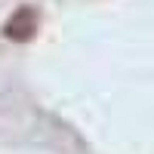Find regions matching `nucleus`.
Returning a JSON list of instances; mask_svg holds the SVG:
<instances>
[{
	"label": "nucleus",
	"mask_w": 154,
	"mask_h": 154,
	"mask_svg": "<svg viewBox=\"0 0 154 154\" xmlns=\"http://www.w3.org/2000/svg\"><path fill=\"white\" fill-rule=\"evenodd\" d=\"M37 28H40V12L25 3V6H19V9L6 19L3 37H6V40H16V43H28L31 37L37 34Z\"/></svg>",
	"instance_id": "obj_1"
}]
</instances>
